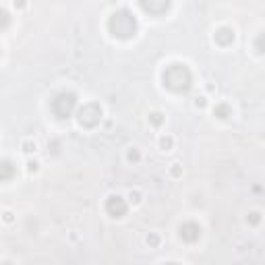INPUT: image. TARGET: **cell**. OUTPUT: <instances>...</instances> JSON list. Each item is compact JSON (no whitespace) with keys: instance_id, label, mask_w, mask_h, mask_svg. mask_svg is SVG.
Wrapping results in <instances>:
<instances>
[{"instance_id":"1","label":"cell","mask_w":265,"mask_h":265,"mask_svg":"<svg viewBox=\"0 0 265 265\" xmlns=\"http://www.w3.org/2000/svg\"><path fill=\"white\" fill-rule=\"evenodd\" d=\"M108 29L114 38L131 40V38H135V33L139 29V23L131 11H125V8H122V11H116L108 19Z\"/></svg>"},{"instance_id":"2","label":"cell","mask_w":265,"mask_h":265,"mask_svg":"<svg viewBox=\"0 0 265 265\" xmlns=\"http://www.w3.org/2000/svg\"><path fill=\"white\" fill-rule=\"evenodd\" d=\"M191 83H193V75L184 65H172L164 70V85L168 89L180 93V91H187Z\"/></svg>"},{"instance_id":"3","label":"cell","mask_w":265,"mask_h":265,"mask_svg":"<svg viewBox=\"0 0 265 265\" xmlns=\"http://www.w3.org/2000/svg\"><path fill=\"white\" fill-rule=\"evenodd\" d=\"M75 104H77L75 93H70V91L58 93L56 98L52 100V112H54V116H58V118H68L75 110Z\"/></svg>"},{"instance_id":"4","label":"cell","mask_w":265,"mask_h":265,"mask_svg":"<svg viewBox=\"0 0 265 265\" xmlns=\"http://www.w3.org/2000/svg\"><path fill=\"white\" fill-rule=\"evenodd\" d=\"M79 125L87 127V129H93L98 122L102 120V108L98 104H85L81 110H79Z\"/></svg>"},{"instance_id":"5","label":"cell","mask_w":265,"mask_h":265,"mask_svg":"<svg viewBox=\"0 0 265 265\" xmlns=\"http://www.w3.org/2000/svg\"><path fill=\"white\" fill-rule=\"evenodd\" d=\"M139 4H141V8H143L145 13L160 17V15L168 13V8H170L172 0H139Z\"/></svg>"},{"instance_id":"6","label":"cell","mask_w":265,"mask_h":265,"mask_svg":"<svg viewBox=\"0 0 265 265\" xmlns=\"http://www.w3.org/2000/svg\"><path fill=\"white\" fill-rule=\"evenodd\" d=\"M106 211H108V216H112V218H122L127 214V201L118 195H112L106 201Z\"/></svg>"},{"instance_id":"7","label":"cell","mask_w":265,"mask_h":265,"mask_svg":"<svg viewBox=\"0 0 265 265\" xmlns=\"http://www.w3.org/2000/svg\"><path fill=\"white\" fill-rule=\"evenodd\" d=\"M178 232H180V238L184 243H197L199 236H201V226L195 224V222H184L178 228Z\"/></svg>"},{"instance_id":"8","label":"cell","mask_w":265,"mask_h":265,"mask_svg":"<svg viewBox=\"0 0 265 265\" xmlns=\"http://www.w3.org/2000/svg\"><path fill=\"white\" fill-rule=\"evenodd\" d=\"M214 40H216V44H220V46H230V44L234 42V31L230 27H220L214 33Z\"/></svg>"},{"instance_id":"9","label":"cell","mask_w":265,"mask_h":265,"mask_svg":"<svg viewBox=\"0 0 265 265\" xmlns=\"http://www.w3.org/2000/svg\"><path fill=\"white\" fill-rule=\"evenodd\" d=\"M15 174H17V168L11 160L0 162V180H11V178H15Z\"/></svg>"},{"instance_id":"10","label":"cell","mask_w":265,"mask_h":265,"mask_svg":"<svg viewBox=\"0 0 265 265\" xmlns=\"http://www.w3.org/2000/svg\"><path fill=\"white\" fill-rule=\"evenodd\" d=\"M214 114H216L220 120H226V118L232 116V108H230L228 104H218L216 108H214Z\"/></svg>"},{"instance_id":"11","label":"cell","mask_w":265,"mask_h":265,"mask_svg":"<svg viewBox=\"0 0 265 265\" xmlns=\"http://www.w3.org/2000/svg\"><path fill=\"white\" fill-rule=\"evenodd\" d=\"M8 25H11V15L6 8H0V31H4Z\"/></svg>"},{"instance_id":"12","label":"cell","mask_w":265,"mask_h":265,"mask_svg":"<svg viewBox=\"0 0 265 265\" xmlns=\"http://www.w3.org/2000/svg\"><path fill=\"white\" fill-rule=\"evenodd\" d=\"M149 122H152L154 127H160L162 122H164V118H162V114L160 112H154V114H149Z\"/></svg>"},{"instance_id":"13","label":"cell","mask_w":265,"mask_h":265,"mask_svg":"<svg viewBox=\"0 0 265 265\" xmlns=\"http://www.w3.org/2000/svg\"><path fill=\"white\" fill-rule=\"evenodd\" d=\"M160 145H162V149H170L172 147V137H162Z\"/></svg>"},{"instance_id":"14","label":"cell","mask_w":265,"mask_h":265,"mask_svg":"<svg viewBox=\"0 0 265 265\" xmlns=\"http://www.w3.org/2000/svg\"><path fill=\"white\" fill-rule=\"evenodd\" d=\"M259 220H261L259 211H253V214H249V222H251V224H259Z\"/></svg>"},{"instance_id":"15","label":"cell","mask_w":265,"mask_h":265,"mask_svg":"<svg viewBox=\"0 0 265 265\" xmlns=\"http://www.w3.org/2000/svg\"><path fill=\"white\" fill-rule=\"evenodd\" d=\"M157 243H160V238H157L155 234H152V236H147V244H152V246H155Z\"/></svg>"},{"instance_id":"16","label":"cell","mask_w":265,"mask_h":265,"mask_svg":"<svg viewBox=\"0 0 265 265\" xmlns=\"http://www.w3.org/2000/svg\"><path fill=\"white\" fill-rule=\"evenodd\" d=\"M129 160H131V162H137V160H139V154L135 152V149H131V152H129Z\"/></svg>"},{"instance_id":"17","label":"cell","mask_w":265,"mask_h":265,"mask_svg":"<svg viewBox=\"0 0 265 265\" xmlns=\"http://www.w3.org/2000/svg\"><path fill=\"white\" fill-rule=\"evenodd\" d=\"M131 201H132V203H139V201H141V195H139V193H131Z\"/></svg>"},{"instance_id":"18","label":"cell","mask_w":265,"mask_h":265,"mask_svg":"<svg viewBox=\"0 0 265 265\" xmlns=\"http://www.w3.org/2000/svg\"><path fill=\"white\" fill-rule=\"evenodd\" d=\"M23 147H25V152H33V149H35V143H25Z\"/></svg>"},{"instance_id":"19","label":"cell","mask_w":265,"mask_h":265,"mask_svg":"<svg viewBox=\"0 0 265 265\" xmlns=\"http://www.w3.org/2000/svg\"><path fill=\"white\" fill-rule=\"evenodd\" d=\"M257 52H259V54H261V52H263V44H261V35H259V38H257Z\"/></svg>"},{"instance_id":"20","label":"cell","mask_w":265,"mask_h":265,"mask_svg":"<svg viewBox=\"0 0 265 265\" xmlns=\"http://www.w3.org/2000/svg\"><path fill=\"white\" fill-rule=\"evenodd\" d=\"M27 166H29V172H35V170H38V164H35V162H29Z\"/></svg>"},{"instance_id":"21","label":"cell","mask_w":265,"mask_h":265,"mask_svg":"<svg viewBox=\"0 0 265 265\" xmlns=\"http://www.w3.org/2000/svg\"><path fill=\"white\" fill-rule=\"evenodd\" d=\"M15 6H19V8H23V6H25V0H15Z\"/></svg>"},{"instance_id":"22","label":"cell","mask_w":265,"mask_h":265,"mask_svg":"<svg viewBox=\"0 0 265 265\" xmlns=\"http://www.w3.org/2000/svg\"><path fill=\"white\" fill-rule=\"evenodd\" d=\"M197 106H199V108H203V106H205V98H199V100H197Z\"/></svg>"},{"instance_id":"23","label":"cell","mask_w":265,"mask_h":265,"mask_svg":"<svg viewBox=\"0 0 265 265\" xmlns=\"http://www.w3.org/2000/svg\"><path fill=\"white\" fill-rule=\"evenodd\" d=\"M4 220L6 222H13V214H4Z\"/></svg>"}]
</instances>
